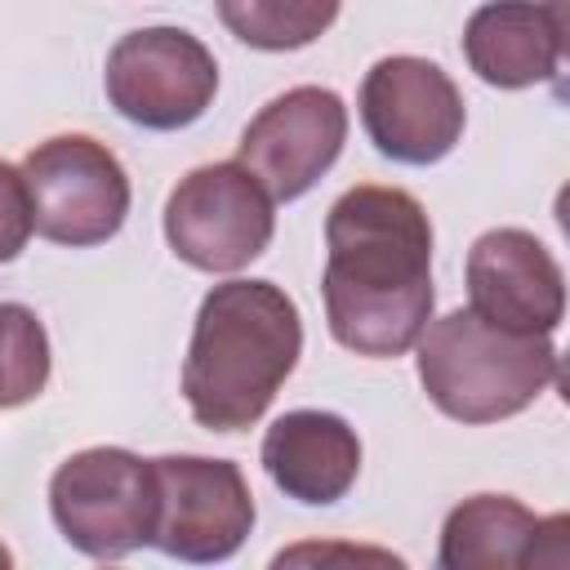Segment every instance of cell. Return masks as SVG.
<instances>
[{
	"label": "cell",
	"instance_id": "6da1fadb",
	"mask_svg": "<svg viewBox=\"0 0 570 570\" xmlns=\"http://www.w3.org/2000/svg\"><path fill=\"white\" fill-rule=\"evenodd\" d=\"M325 316L356 356H401L432 321V218L405 187L356 183L325 214Z\"/></svg>",
	"mask_w": 570,
	"mask_h": 570
},
{
	"label": "cell",
	"instance_id": "7a4b0ae2",
	"mask_svg": "<svg viewBox=\"0 0 570 570\" xmlns=\"http://www.w3.org/2000/svg\"><path fill=\"white\" fill-rule=\"evenodd\" d=\"M303 352L294 298L272 281H223L200 298L183 396L200 428L245 432L263 419Z\"/></svg>",
	"mask_w": 570,
	"mask_h": 570
},
{
	"label": "cell",
	"instance_id": "3957f363",
	"mask_svg": "<svg viewBox=\"0 0 570 570\" xmlns=\"http://www.w3.org/2000/svg\"><path fill=\"white\" fill-rule=\"evenodd\" d=\"M414 365L428 401L454 423L512 419L557 383V347L548 334H512L472 307L423 325Z\"/></svg>",
	"mask_w": 570,
	"mask_h": 570
},
{
	"label": "cell",
	"instance_id": "277c9868",
	"mask_svg": "<svg viewBox=\"0 0 570 570\" xmlns=\"http://www.w3.org/2000/svg\"><path fill=\"white\" fill-rule=\"evenodd\" d=\"M156 468L120 445H94L58 463L49 481L53 525L71 548L98 561L129 557L156 534Z\"/></svg>",
	"mask_w": 570,
	"mask_h": 570
},
{
	"label": "cell",
	"instance_id": "5b68a950",
	"mask_svg": "<svg viewBox=\"0 0 570 570\" xmlns=\"http://www.w3.org/2000/svg\"><path fill=\"white\" fill-rule=\"evenodd\" d=\"M31 232L53 245H102L129 214V174L116 151L89 134H53L22 160Z\"/></svg>",
	"mask_w": 570,
	"mask_h": 570
},
{
	"label": "cell",
	"instance_id": "8992f818",
	"mask_svg": "<svg viewBox=\"0 0 570 570\" xmlns=\"http://www.w3.org/2000/svg\"><path fill=\"white\" fill-rule=\"evenodd\" d=\"M276 214L258 178L236 165H200L165 200V240L196 272H240L272 240Z\"/></svg>",
	"mask_w": 570,
	"mask_h": 570
},
{
	"label": "cell",
	"instance_id": "52a82bcc",
	"mask_svg": "<svg viewBox=\"0 0 570 570\" xmlns=\"http://www.w3.org/2000/svg\"><path fill=\"white\" fill-rule=\"evenodd\" d=\"M102 85L129 125L169 134L209 111L218 94V62L183 27H138L111 45Z\"/></svg>",
	"mask_w": 570,
	"mask_h": 570
},
{
	"label": "cell",
	"instance_id": "ba28073f",
	"mask_svg": "<svg viewBox=\"0 0 570 570\" xmlns=\"http://www.w3.org/2000/svg\"><path fill=\"white\" fill-rule=\"evenodd\" d=\"M463 94L428 58H379L361 80V125L396 165H436L463 138Z\"/></svg>",
	"mask_w": 570,
	"mask_h": 570
},
{
	"label": "cell",
	"instance_id": "9c48e42d",
	"mask_svg": "<svg viewBox=\"0 0 570 570\" xmlns=\"http://www.w3.org/2000/svg\"><path fill=\"white\" fill-rule=\"evenodd\" d=\"M156 534L151 543L178 561H227L254 530V494L232 459L160 454Z\"/></svg>",
	"mask_w": 570,
	"mask_h": 570
},
{
	"label": "cell",
	"instance_id": "30bf717a",
	"mask_svg": "<svg viewBox=\"0 0 570 570\" xmlns=\"http://www.w3.org/2000/svg\"><path fill=\"white\" fill-rule=\"evenodd\" d=\"M347 138V107L334 89L298 85L272 98L240 134L236 165H245L272 200H298L338 160Z\"/></svg>",
	"mask_w": 570,
	"mask_h": 570
},
{
	"label": "cell",
	"instance_id": "8fae6325",
	"mask_svg": "<svg viewBox=\"0 0 570 570\" xmlns=\"http://www.w3.org/2000/svg\"><path fill=\"white\" fill-rule=\"evenodd\" d=\"M468 298L490 325L552 334L566 312V276L534 232L494 227L468 249Z\"/></svg>",
	"mask_w": 570,
	"mask_h": 570
},
{
	"label": "cell",
	"instance_id": "7c38bea8",
	"mask_svg": "<svg viewBox=\"0 0 570 570\" xmlns=\"http://www.w3.org/2000/svg\"><path fill=\"white\" fill-rule=\"evenodd\" d=\"M566 18L557 0H485L463 27L468 67L494 89H530L557 76Z\"/></svg>",
	"mask_w": 570,
	"mask_h": 570
},
{
	"label": "cell",
	"instance_id": "4fadbf2b",
	"mask_svg": "<svg viewBox=\"0 0 570 570\" xmlns=\"http://www.w3.org/2000/svg\"><path fill=\"white\" fill-rule=\"evenodd\" d=\"M272 485L298 503H338L361 472V436L330 410H289L263 436Z\"/></svg>",
	"mask_w": 570,
	"mask_h": 570
},
{
	"label": "cell",
	"instance_id": "5bb4252c",
	"mask_svg": "<svg viewBox=\"0 0 570 570\" xmlns=\"http://www.w3.org/2000/svg\"><path fill=\"white\" fill-rule=\"evenodd\" d=\"M570 530L566 517H534L512 494H472L450 508L441 525L436 561L445 570H517L539 566V543Z\"/></svg>",
	"mask_w": 570,
	"mask_h": 570
},
{
	"label": "cell",
	"instance_id": "9a60e30c",
	"mask_svg": "<svg viewBox=\"0 0 570 570\" xmlns=\"http://www.w3.org/2000/svg\"><path fill=\"white\" fill-rule=\"evenodd\" d=\"M214 4L223 27L240 45L263 53H289L321 40L343 9V0H214Z\"/></svg>",
	"mask_w": 570,
	"mask_h": 570
},
{
	"label": "cell",
	"instance_id": "2e32d148",
	"mask_svg": "<svg viewBox=\"0 0 570 570\" xmlns=\"http://www.w3.org/2000/svg\"><path fill=\"white\" fill-rule=\"evenodd\" d=\"M49 383L45 321L22 303H0V410L36 401Z\"/></svg>",
	"mask_w": 570,
	"mask_h": 570
},
{
	"label": "cell",
	"instance_id": "e0dca14e",
	"mask_svg": "<svg viewBox=\"0 0 570 570\" xmlns=\"http://www.w3.org/2000/svg\"><path fill=\"white\" fill-rule=\"evenodd\" d=\"M27 236H31V205H27L22 169L0 160V263H13L27 249Z\"/></svg>",
	"mask_w": 570,
	"mask_h": 570
},
{
	"label": "cell",
	"instance_id": "ac0fdd59",
	"mask_svg": "<svg viewBox=\"0 0 570 570\" xmlns=\"http://www.w3.org/2000/svg\"><path fill=\"white\" fill-rule=\"evenodd\" d=\"M9 566H13V557H9V548L0 543V570H9Z\"/></svg>",
	"mask_w": 570,
	"mask_h": 570
}]
</instances>
